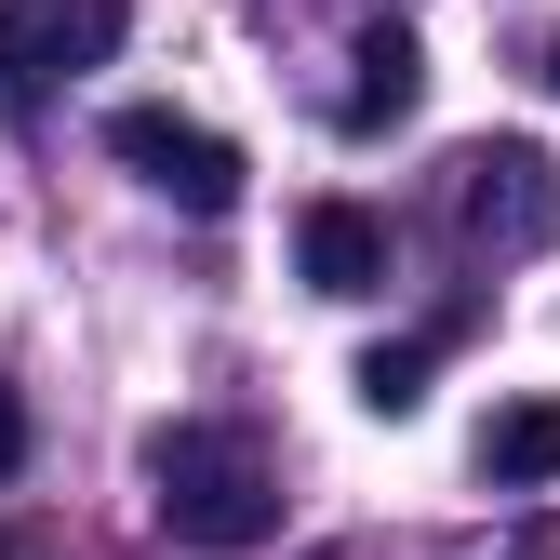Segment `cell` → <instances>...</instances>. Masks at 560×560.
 Returning <instances> with one entry per match:
<instances>
[{"label": "cell", "mask_w": 560, "mask_h": 560, "mask_svg": "<svg viewBox=\"0 0 560 560\" xmlns=\"http://www.w3.org/2000/svg\"><path fill=\"white\" fill-rule=\"evenodd\" d=\"M480 480L494 494H547L560 480V400H494L480 413Z\"/></svg>", "instance_id": "obj_8"}, {"label": "cell", "mask_w": 560, "mask_h": 560, "mask_svg": "<svg viewBox=\"0 0 560 560\" xmlns=\"http://www.w3.org/2000/svg\"><path fill=\"white\" fill-rule=\"evenodd\" d=\"M0 480H27V387L0 374Z\"/></svg>", "instance_id": "obj_9"}, {"label": "cell", "mask_w": 560, "mask_h": 560, "mask_svg": "<svg viewBox=\"0 0 560 560\" xmlns=\"http://www.w3.org/2000/svg\"><path fill=\"white\" fill-rule=\"evenodd\" d=\"M454 228L480 241V254H547L560 241V174H547V148H467L454 161Z\"/></svg>", "instance_id": "obj_4"}, {"label": "cell", "mask_w": 560, "mask_h": 560, "mask_svg": "<svg viewBox=\"0 0 560 560\" xmlns=\"http://www.w3.org/2000/svg\"><path fill=\"white\" fill-rule=\"evenodd\" d=\"M294 280L334 294V307L387 294V214H374V200H307V214H294Z\"/></svg>", "instance_id": "obj_5"}, {"label": "cell", "mask_w": 560, "mask_h": 560, "mask_svg": "<svg viewBox=\"0 0 560 560\" xmlns=\"http://www.w3.org/2000/svg\"><path fill=\"white\" fill-rule=\"evenodd\" d=\"M120 0H0V120H27L54 81H81V67L120 54Z\"/></svg>", "instance_id": "obj_2"}, {"label": "cell", "mask_w": 560, "mask_h": 560, "mask_svg": "<svg viewBox=\"0 0 560 560\" xmlns=\"http://www.w3.org/2000/svg\"><path fill=\"white\" fill-rule=\"evenodd\" d=\"M107 161H133L187 214H241V148L214 120H187V107H107Z\"/></svg>", "instance_id": "obj_3"}, {"label": "cell", "mask_w": 560, "mask_h": 560, "mask_svg": "<svg viewBox=\"0 0 560 560\" xmlns=\"http://www.w3.org/2000/svg\"><path fill=\"white\" fill-rule=\"evenodd\" d=\"M347 67H361V81H347V133H400L413 107H428V54H413V27H361V54H347Z\"/></svg>", "instance_id": "obj_7"}, {"label": "cell", "mask_w": 560, "mask_h": 560, "mask_svg": "<svg viewBox=\"0 0 560 560\" xmlns=\"http://www.w3.org/2000/svg\"><path fill=\"white\" fill-rule=\"evenodd\" d=\"M148 508H161L174 547L241 560V547L280 534V467L254 454V428H161L148 441Z\"/></svg>", "instance_id": "obj_1"}, {"label": "cell", "mask_w": 560, "mask_h": 560, "mask_svg": "<svg viewBox=\"0 0 560 560\" xmlns=\"http://www.w3.org/2000/svg\"><path fill=\"white\" fill-rule=\"evenodd\" d=\"M547 81H560V40H547Z\"/></svg>", "instance_id": "obj_11"}, {"label": "cell", "mask_w": 560, "mask_h": 560, "mask_svg": "<svg viewBox=\"0 0 560 560\" xmlns=\"http://www.w3.org/2000/svg\"><path fill=\"white\" fill-rule=\"evenodd\" d=\"M494 560H547V547H534V534H521V547H494Z\"/></svg>", "instance_id": "obj_10"}, {"label": "cell", "mask_w": 560, "mask_h": 560, "mask_svg": "<svg viewBox=\"0 0 560 560\" xmlns=\"http://www.w3.org/2000/svg\"><path fill=\"white\" fill-rule=\"evenodd\" d=\"M467 320H480V307H454V320H428V334H387V347H361V361H347V400H361L374 428L428 413V374H441V347H467Z\"/></svg>", "instance_id": "obj_6"}]
</instances>
